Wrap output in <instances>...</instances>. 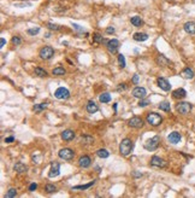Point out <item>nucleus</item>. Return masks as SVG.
<instances>
[{"instance_id": "1", "label": "nucleus", "mask_w": 195, "mask_h": 198, "mask_svg": "<svg viewBox=\"0 0 195 198\" xmlns=\"http://www.w3.org/2000/svg\"><path fill=\"white\" fill-rule=\"evenodd\" d=\"M133 142L130 140L129 138H124L123 140L120 142L119 144V152L122 156H124V157H127V156H129L130 153H131L133 151Z\"/></svg>"}, {"instance_id": "2", "label": "nucleus", "mask_w": 195, "mask_h": 198, "mask_svg": "<svg viewBox=\"0 0 195 198\" xmlns=\"http://www.w3.org/2000/svg\"><path fill=\"white\" fill-rule=\"evenodd\" d=\"M146 121H147V123H149L151 126L157 127V126H159L160 123L162 122V117L160 116L159 114H157V112H149L147 115V117H146Z\"/></svg>"}, {"instance_id": "3", "label": "nucleus", "mask_w": 195, "mask_h": 198, "mask_svg": "<svg viewBox=\"0 0 195 198\" xmlns=\"http://www.w3.org/2000/svg\"><path fill=\"white\" fill-rule=\"evenodd\" d=\"M159 143H160V138L158 135H156V137H153V138L148 139L147 142H146L145 148L146 150H148V151H154L159 146Z\"/></svg>"}, {"instance_id": "4", "label": "nucleus", "mask_w": 195, "mask_h": 198, "mask_svg": "<svg viewBox=\"0 0 195 198\" xmlns=\"http://www.w3.org/2000/svg\"><path fill=\"white\" fill-rule=\"evenodd\" d=\"M53 54H54V50L51 46H45V47H42L41 50H40V52H39L40 58L45 59V61L52 58Z\"/></svg>"}, {"instance_id": "5", "label": "nucleus", "mask_w": 195, "mask_h": 198, "mask_svg": "<svg viewBox=\"0 0 195 198\" xmlns=\"http://www.w3.org/2000/svg\"><path fill=\"white\" fill-rule=\"evenodd\" d=\"M192 108H193L192 104L188 103V102H180V103L176 105V110L180 112V114H182V115L189 114L190 110H192Z\"/></svg>"}, {"instance_id": "6", "label": "nucleus", "mask_w": 195, "mask_h": 198, "mask_svg": "<svg viewBox=\"0 0 195 198\" xmlns=\"http://www.w3.org/2000/svg\"><path fill=\"white\" fill-rule=\"evenodd\" d=\"M58 156L62 158V160H65V161H70V160H72L74 158V156H75V152L71 150V148H69V147H64V148H62V150L58 152Z\"/></svg>"}, {"instance_id": "7", "label": "nucleus", "mask_w": 195, "mask_h": 198, "mask_svg": "<svg viewBox=\"0 0 195 198\" xmlns=\"http://www.w3.org/2000/svg\"><path fill=\"white\" fill-rule=\"evenodd\" d=\"M106 47H107V50H109V52H110V53L115 54V53H117V52H118V48H119V41H118L117 39H111V40H109V41H107Z\"/></svg>"}, {"instance_id": "8", "label": "nucleus", "mask_w": 195, "mask_h": 198, "mask_svg": "<svg viewBox=\"0 0 195 198\" xmlns=\"http://www.w3.org/2000/svg\"><path fill=\"white\" fill-rule=\"evenodd\" d=\"M54 97H55L57 99H68V98L70 97V92H69L68 88H65V87H59V88L55 89Z\"/></svg>"}, {"instance_id": "9", "label": "nucleus", "mask_w": 195, "mask_h": 198, "mask_svg": "<svg viewBox=\"0 0 195 198\" xmlns=\"http://www.w3.org/2000/svg\"><path fill=\"white\" fill-rule=\"evenodd\" d=\"M60 174V164L58 162H52L51 163V169L48 173V176L50 178H55Z\"/></svg>"}, {"instance_id": "10", "label": "nucleus", "mask_w": 195, "mask_h": 198, "mask_svg": "<svg viewBox=\"0 0 195 198\" xmlns=\"http://www.w3.org/2000/svg\"><path fill=\"white\" fill-rule=\"evenodd\" d=\"M128 125H129L130 127H133V128H142L143 121H142V119H140V117L134 116V117H131V119L128 121Z\"/></svg>"}, {"instance_id": "11", "label": "nucleus", "mask_w": 195, "mask_h": 198, "mask_svg": "<svg viewBox=\"0 0 195 198\" xmlns=\"http://www.w3.org/2000/svg\"><path fill=\"white\" fill-rule=\"evenodd\" d=\"M151 166L158 167V168H164L166 166V162L162 158L158 157V156H153V157L151 158Z\"/></svg>"}, {"instance_id": "12", "label": "nucleus", "mask_w": 195, "mask_h": 198, "mask_svg": "<svg viewBox=\"0 0 195 198\" xmlns=\"http://www.w3.org/2000/svg\"><path fill=\"white\" fill-rule=\"evenodd\" d=\"M157 82H158V86H159L162 91H165V92H167V91L171 89V85H170V82H169L166 79H164V77H158Z\"/></svg>"}, {"instance_id": "13", "label": "nucleus", "mask_w": 195, "mask_h": 198, "mask_svg": "<svg viewBox=\"0 0 195 198\" xmlns=\"http://www.w3.org/2000/svg\"><path fill=\"white\" fill-rule=\"evenodd\" d=\"M146 94H147V91H146V88H143V87H135L133 89V96L135 98L142 99V98L146 97Z\"/></svg>"}, {"instance_id": "14", "label": "nucleus", "mask_w": 195, "mask_h": 198, "mask_svg": "<svg viewBox=\"0 0 195 198\" xmlns=\"http://www.w3.org/2000/svg\"><path fill=\"white\" fill-rule=\"evenodd\" d=\"M181 139H182V137H181V134L178 133V132H172V133H170L167 135V140L171 144H178L181 142Z\"/></svg>"}, {"instance_id": "15", "label": "nucleus", "mask_w": 195, "mask_h": 198, "mask_svg": "<svg viewBox=\"0 0 195 198\" xmlns=\"http://www.w3.org/2000/svg\"><path fill=\"white\" fill-rule=\"evenodd\" d=\"M91 164H92V160H91L89 156H82V157H80V160H78V166L80 167L88 168Z\"/></svg>"}, {"instance_id": "16", "label": "nucleus", "mask_w": 195, "mask_h": 198, "mask_svg": "<svg viewBox=\"0 0 195 198\" xmlns=\"http://www.w3.org/2000/svg\"><path fill=\"white\" fill-rule=\"evenodd\" d=\"M62 138L63 140H65V142H70V140H72L75 138V132L71 130V129H65L62 132Z\"/></svg>"}, {"instance_id": "17", "label": "nucleus", "mask_w": 195, "mask_h": 198, "mask_svg": "<svg viewBox=\"0 0 195 198\" xmlns=\"http://www.w3.org/2000/svg\"><path fill=\"white\" fill-rule=\"evenodd\" d=\"M194 71H193V69H190V68H185V69H183L182 70V73H181V76L183 77V79H185V80H192L193 77H194Z\"/></svg>"}, {"instance_id": "18", "label": "nucleus", "mask_w": 195, "mask_h": 198, "mask_svg": "<svg viewBox=\"0 0 195 198\" xmlns=\"http://www.w3.org/2000/svg\"><path fill=\"white\" fill-rule=\"evenodd\" d=\"M185 33H188V34H195V22H187L184 26H183Z\"/></svg>"}, {"instance_id": "19", "label": "nucleus", "mask_w": 195, "mask_h": 198, "mask_svg": "<svg viewBox=\"0 0 195 198\" xmlns=\"http://www.w3.org/2000/svg\"><path fill=\"white\" fill-rule=\"evenodd\" d=\"M185 96H187V92L184 88H177L172 92V97L176 99H183Z\"/></svg>"}, {"instance_id": "20", "label": "nucleus", "mask_w": 195, "mask_h": 198, "mask_svg": "<svg viewBox=\"0 0 195 198\" xmlns=\"http://www.w3.org/2000/svg\"><path fill=\"white\" fill-rule=\"evenodd\" d=\"M98 110H99V106H98L93 100H89L87 103V111L89 114H95Z\"/></svg>"}, {"instance_id": "21", "label": "nucleus", "mask_w": 195, "mask_h": 198, "mask_svg": "<svg viewBox=\"0 0 195 198\" xmlns=\"http://www.w3.org/2000/svg\"><path fill=\"white\" fill-rule=\"evenodd\" d=\"M157 63H158V65L165 67V65H169V64H170V61L166 58L164 54H159V56L157 57Z\"/></svg>"}, {"instance_id": "22", "label": "nucleus", "mask_w": 195, "mask_h": 198, "mask_svg": "<svg viewBox=\"0 0 195 198\" xmlns=\"http://www.w3.org/2000/svg\"><path fill=\"white\" fill-rule=\"evenodd\" d=\"M13 169L17 173H26L28 170V167L26 166V164H23L22 162H18V163H16L13 166Z\"/></svg>"}, {"instance_id": "23", "label": "nucleus", "mask_w": 195, "mask_h": 198, "mask_svg": "<svg viewBox=\"0 0 195 198\" xmlns=\"http://www.w3.org/2000/svg\"><path fill=\"white\" fill-rule=\"evenodd\" d=\"M133 38H134L135 41H146V40H148V35L146 34V33H135Z\"/></svg>"}, {"instance_id": "24", "label": "nucleus", "mask_w": 195, "mask_h": 198, "mask_svg": "<svg viewBox=\"0 0 195 198\" xmlns=\"http://www.w3.org/2000/svg\"><path fill=\"white\" fill-rule=\"evenodd\" d=\"M130 22H131V24H133V26H135V27H141L142 24H143L142 18L139 17V16H134V17H131V18H130Z\"/></svg>"}, {"instance_id": "25", "label": "nucleus", "mask_w": 195, "mask_h": 198, "mask_svg": "<svg viewBox=\"0 0 195 198\" xmlns=\"http://www.w3.org/2000/svg\"><path fill=\"white\" fill-rule=\"evenodd\" d=\"M96 156L100 158H107L110 156V152H109V150H106V148H99V150L96 151Z\"/></svg>"}, {"instance_id": "26", "label": "nucleus", "mask_w": 195, "mask_h": 198, "mask_svg": "<svg viewBox=\"0 0 195 198\" xmlns=\"http://www.w3.org/2000/svg\"><path fill=\"white\" fill-rule=\"evenodd\" d=\"M65 69L63 68V67H57V68H54L53 69V71H52V74L53 75H55V76H62V75H65Z\"/></svg>"}, {"instance_id": "27", "label": "nucleus", "mask_w": 195, "mask_h": 198, "mask_svg": "<svg viewBox=\"0 0 195 198\" xmlns=\"http://www.w3.org/2000/svg\"><path fill=\"white\" fill-rule=\"evenodd\" d=\"M159 109L162 110V111L169 112L170 110H171V105H170V103H167V102H162V103L159 104Z\"/></svg>"}, {"instance_id": "28", "label": "nucleus", "mask_w": 195, "mask_h": 198, "mask_svg": "<svg viewBox=\"0 0 195 198\" xmlns=\"http://www.w3.org/2000/svg\"><path fill=\"white\" fill-rule=\"evenodd\" d=\"M99 100H100L101 103H109V102H111V96H110V93H102V94H100Z\"/></svg>"}, {"instance_id": "29", "label": "nucleus", "mask_w": 195, "mask_h": 198, "mask_svg": "<svg viewBox=\"0 0 195 198\" xmlns=\"http://www.w3.org/2000/svg\"><path fill=\"white\" fill-rule=\"evenodd\" d=\"M34 73H35V75H37V76H40V77L47 76V71H46L45 69H42V68H35Z\"/></svg>"}, {"instance_id": "30", "label": "nucleus", "mask_w": 195, "mask_h": 198, "mask_svg": "<svg viewBox=\"0 0 195 198\" xmlns=\"http://www.w3.org/2000/svg\"><path fill=\"white\" fill-rule=\"evenodd\" d=\"M93 40H94V43L100 44V43H104L105 39L102 38L101 34H99V33H94V34H93Z\"/></svg>"}, {"instance_id": "31", "label": "nucleus", "mask_w": 195, "mask_h": 198, "mask_svg": "<svg viewBox=\"0 0 195 198\" xmlns=\"http://www.w3.org/2000/svg\"><path fill=\"white\" fill-rule=\"evenodd\" d=\"M95 184V181H92V183H89V184H87V185H78V186H74L72 187V190H87V188H89L91 186H93Z\"/></svg>"}, {"instance_id": "32", "label": "nucleus", "mask_w": 195, "mask_h": 198, "mask_svg": "<svg viewBox=\"0 0 195 198\" xmlns=\"http://www.w3.org/2000/svg\"><path fill=\"white\" fill-rule=\"evenodd\" d=\"M46 108H47V104H46V103H41V104L34 105V108H32V110L40 112V111H42V110H44V109H46Z\"/></svg>"}, {"instance_id": "33", "label": "nucleus", "mask_w": 195, "mask_h": 198, "mask_svg": "<svg viewBox=\"0 0 195 198\" xmlns=\"http://www.w3.org/2000/svg\"><path fill=\"white\" fill-rule=\"evenodd\" d=\"M118 63H119V67L120 68H125V65H127V63H125V58H124V56L123 54H118Z\"/></svg>"}, {"instance_id": "34", "label": "nucleus", "mask_w": 195, "mask_h": 198, "mask_svg": "<svg viewBox=\"0 0 195 198\" xmlns=\"http://www.w3.org/2000/svg\"><path fill=\"white\" fill-rule=\"evenodd\" d=\"M45 190H46V192H47V193H54V192H57V187H55L54 185H51V184L46 185Z\"/></svg>"}, {"instance_id": "35", "label": "nucleus", "mask_w": 195, "mask_h": 198, "mask_svg": "<svg viewBox=\"0 0 195 198\" xmlns=\"http://www.w3.org/2000/svg\"><path fill=\"white\" fill-rule=\"evenodd\" d=\"M47 27H48V29H51V30H60V26H58V24H55V23H52V22H48L47 23Z\"/></svg>"}, {"instance_id": "36", "label": "nucleus", "mask_w": 195, "mask_h": 198, "mask_svg": "<svg viewBox=\"0 0 195 198\" xmlns=\"http://www.w3.org/2000/svg\"><path fill=\"white\" fill-rule=\"evenodd\" d=\"M16 196H17V190L16 188H10L9 191H7V193H6L7 198H12V197H16Z\"/></svg>"}, {"instance_id": "37", "label": "nucleus", "mask_w": 195, "mask_h": 198, "mask_svg": "<svg viewBox=\"0 0 195 198\" xmlns=\"http://www.w3.org/2000/svg\"><path fill=\"white\" fill-rule=\"evenodd\" d=\"M39 33H40V28H39V27L28 29V34H29V35H36V34H39Z\"/></svg>"}, {"instance_id": "38", "label": "nucleus", "mask_w": 195, "mask_h": 198, "mask_svg": "<svg viewBox=\"0 0 195 198\" xmlns=\"http://www.w3.org/2000/svg\"><path fill=\"white\" fill-rule=\"evenodd\" d=\"M11 41H12V44H13L15 46H18V45H21V43H22V40H21L19 36H13Z\"/></svg>"}, {"instance_id": "39", "label": "nucleus", "mask_w": 195, "mask_h": 198, "mask_svg": "<svg viewBox=\"0 0 195 198\" xmlns=\"http://www.w3.org/2000/svg\"><path fill=\"white\" fill-rule=\"evenodd\" d=\"M149 104V100H148V99H141V100H140V103H139V105L141 106V108H145V106H147Z\"/></svg>"}, {"instance_id": "40", "label": "nucleus", "mask_w": 195, "mask_h": 198, "mask_svg": "<svg viewBox=\"0 0 195 198\" xmlns=\"http://www.w3.org/2000/svg\"><path fill=\"white\" fill-rule=\"evenodd\" d=\"M72 27H74L77 31H81V33H83V31H84V29H83L82 27H81V26H78V24H76V23H72Z\"/></svg>"}, {"instance_id": "41", "label": "nucleus", "mask_w": 195, "mask_h": 198, "mask_svg": "<svg viewBox=\"0 0 195 198\" xmlns=\"http://www.w3.org/2000/svg\"><path fill=\"white\" fill-rule=\"evenodd\" d=\"M36 188H37V184H36V183H32V184H30V186H29V191L32 192V191H35Z\"/></svg>"}, {"instance_id": "42", "label": "nucleus", "mask_w": 195, "mask_h": 198, "mask_svg": "<svg viewBox=\"0 0 195 198\" xmlns=\"http://www.w3.org/2000/svg\"><path fill=\"white\" fill-rule=\"evenodd\" d=\"M125 89H127V85L125 84H120L117 87V91H119V92H120V91H125Z\"/></svg>"}, {"instance_id": "43", "label": "nucleus", "mask_w": 195, "mask_h": 198, "mask_svg": "<svg viewBox=\"0 0 195 198\" xmlns=\"http://www.w3.org/2000/svg\"><path fill=\"white\" fill-rule=\"evenodd\" d=\"M133 82L135 85H137V82H139V75H137V74H135V75L133 76Z\"/></svg>"}, {"instance_id": "44", "label": "nucleus", "mask_w": 195, "mask_h": 198, "mask_svg": "<svg viewBox=\"0 0 195 198\" xmlns=\"http://www.w3.org/2000/svg\"><path fill=\"white\" fill-rule=\"evenodd\" d=\"M106 33H107V34H113V33H115V28H113V27H109L106 29Z\"/></svg>"}, {"instance_id": "45", "label": "nucleus", "mask_w": 195, "mask_h": 198, "mask_svg": "<svg viewBox=\"0 0 195 198\" xmlns=\"http://www.w3.org/2000/svg\"><path fill=\"white\" fill-rule=\"evenodd\" d=\"M15 140V138L13 137H9V138H5V143H12Z\"/></svg>"}, {"instance_id": "46", "label": "nucleus", "mask_w": 195, "mask_h": 198, "mask_svg": "<svg viewBox=\"0 0 195 198\" xmlns=\"http://www.w3.org/2000/svg\"><path fill=\"white\" fill-rule=\"evenodd\" d=\"M5 44H6V40H5L4 38H1V41H0V47L3 48V47L5 46Z\"/></svg>"}]
</instances>
